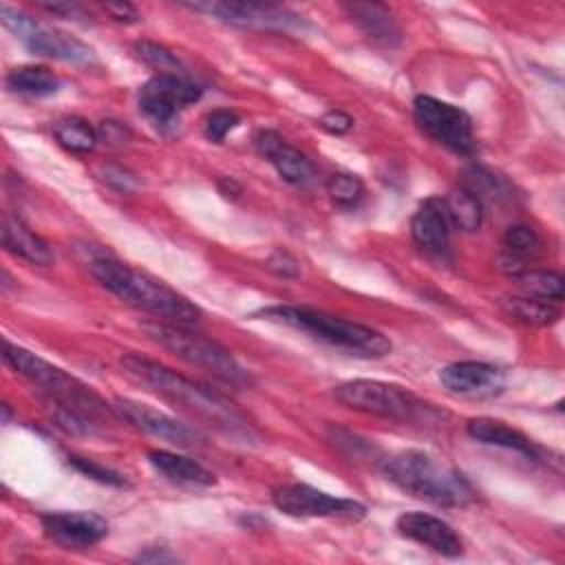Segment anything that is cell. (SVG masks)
I'll return each mask as SVG.
<instances>
[{
  "mask_svg": "<svg viewBox=\"0 0 565 565\" xmlns=\"http://www.w3.org/2000/svg\"><path fill=\"white\" fill-rule=\"evenodd\" d=\"M254 146L258 154L265 157L287 183L307 188L316 181L318 174L311 159L296 146L287 143L276 130H260L254 139Z\"/></svg>",
  "mask_w": 565,
  "mask_h": 565,
  "instance_id": "2e32d148",
  "label": "cell"
},
{
  "mask_svg": "<svg viewBox=\"0 0 565 565\" xmlns=\"http://www.w3.org/2000/svg\"><path fill=\"white\" fill-rule=\"evenodd\" d=\"M2 358L22 377L33 382L42 391H46L57 402L60 408L77 413V415H82L86 419H90L93 415L106 411L104 404L99 402V397L93 391H88L75 377H71L62 369L53 366L51 362L42 360L40 355H35V353H31V351H26L22 347H15V344L4 340Z\"/></svg>",
  "mask_w": 565,
  "mask_h": 565,
  "instance_id": "8992f818",
  "label": "cell"
},
{
  "mask_svg": "<svg viewBox=\"0 0 565 565\" xmlns=\"http://www.w3.org/2000/svg\"><path fill=\"white\" fill-rule=\"evenodd\" d=\"M384 475L406 494L441 508H463L477 497L470 481L457 468L424 450H404L388 457Z\"/></svg>",
  "mask_w": 565,
  "mask_h": 565,
  "instance_id": "3957f363",
  "label": "cell"
},
{
  "mask_svg": "<svg viewBox=\"0 0 565 565\" xmlns=\"http://www.w3.org/2000/svg\"><path fill=\"white\" fill-rule=\"evenodd\" d=\"M466 430L472 439L488 444V446H499V448H508L514 452H521L530 459H536L539 448L534 446V441L530 437H525L521 430L508 426L501 419H492V417H475L466 424Z\"/></svg>",
  "mask_w": 565,
  "mask_h": 565,
  "instance_id": "44dd1931",
  "label": "cell"
},
{
  "mask_svg": "<svg viewBox=\"0 0 565 565\" xmlns=\"http://www.w3.org/2000/svg\"><path fill=\"white\" fill-rule=\"evenodd\" d=\"M413 241L426 252H446L450 243V218L444 207V199H426L411 218Z\"/></svg>",
  "mask_w": 565,
  "mask_h": 565,
  "instance_id": "ac0fdd59",
  "label": "cell"
},
{
  "mask_svg": "<svg viewBox=\"0 0 565 565\" xmlns=\"http://www.w3.org/2000/svg\"><path fill=\"white\" fill-rule=\"evenodd\" d=\"M267 267H269V269H274L278 276H285V278L298 276V271H300L298 260H296L291 254L282 252V249H278V252H274V254L269 256Z\"/></svg>",
  "mask_w": 565,
  "mask_h": 565,
  "instance_id": "e575fe53",
  "label": "cell"
},
{
  "mask_svg": "<svg viewBox=\"0 0 565 565\" xmlns=\"http://www.w3.org/2000/svg\"><path fill=\"white\" fill-rule=\"evenodd\" d=\"M40 9L53 13V15H62V18H68V20H82L86 18L84 9L75 2H40Z\"/></svg>",
  "mask_w": 565,
  "mask_h": 565,
  "instance_id": "8d00e7d4",
  "label": "cell"
},
{
  "mask_svg": "<svg viewBox=\"0 0 565 565\" xmlns=\"http://www.w3.org/2000/svg\"><path fill=\"white\" fill-rule=\"evenodd\" d=\"M344 11L371 42L380 46L399 44L402 29L388 7L380 2H349L344 4Z\"/></svg>",
  "mask_w": 565,
  "mask_h": 565,
  "instance_id": "d6986e66",
  "label": "cell"
},
{
  "mask_svg": "<svg viewBox=\"0 0 565 565\" xmlns=\"http://www.w3.org/2000/svg\"><path fill=\"white\" fill-rule=\"evenodd\" d=\"M413 117L419 130L439 146L455 154H475L477 139L472 119L459 106L435 99L430 95H417L413 102Z\"/></svg>",
  "mask_w": 565,
  "mask_h": 565,
  "instance_id": "9c48e42d",
  "label": "cell"
},
{
  "mask_svg": "<svg viewBox=\"0 0 565 565\" xmlns=\"http://www.w3.org/2000/svg\"><path fill=\"white\" fill-rule=\"evenodd\" d=\"M274 505L289 516H340L358 521L366 514V508L353 499L331 497L305 483H285L271 492Z\"/></svg>",
  "mask_w": 565,
  "mask_h": 565,
  "instance_id": "30bf717a",
  "label": "cell"
},
{
  "mask_svg": "<svg viewBox=\"0 0 565 565\" xmlns=\"http://www.w3.org/2000/svg\"><path fill=\"white\" fill-rule=\"evenodd\" d=\"M106 181L113 188H117L119 192H130L135 188V179L126 170H121V168H108L106 170Z\"/></svg>",
  "mask_w": 565,
  "mask_h": 565,
  "instance_id": "74e56055",
  "label": "cell"
},
{
  "mask_svg": "<svg viewBox=\"0 0 565 565\" xmlns=\"http://www.w3.org/2000/svg\"><path fill=\"white\" fill-rule=\"evenodd\" d=\"M558 302L534 298V296H512L503 300V309L519 322L525 324H552L558 320L561 311L556 307Z\"/></svg>",
  "mask_w": 565,
  "mask_h": 565,
  "instance_id": "d4e9b609",
  "label": "cell"
},
{
  "mask_svg": "<svg viewBox=\"0 0 565 565\" xmlns=\"http://www.w3.org/2000/svg\"><path fill=\"white\" fill-rule=\"evenodd\" d=\"M137 561H139V563H177L179 556L172 554V552H168L166 547H161V550L148 547L146 552H141V554L137 556Z\"/></svg>",
  "mask_w": 565,
  "mask_h": 565,
  "instance_id": "f35d334b",
  "label": "cell"
},
{
  "mask_svg": "<svg viewBox=\"0 0 565 565\" xmlns=\"http://www.w3.org/2000/svg\"><path fill=\"white\" fill-rule=\"evenodd\" d=\"M258 316L289 324L298 331H305L331 347H338L342 351H349L353 355H362V358H384L391 353V340L353 320H344L318 309H309V307H289V305H276V307H267L260 309Z\"/></svg>",
  "mask_w": 565,
  "mask_h": 565,
  "instance_id": "277c9868",
  "label": "cell"
},
{
  "mask_svg": "<svg viewBox=\"0 0 565 565\" xmlns=\"http://www.w3.org/2000/svg\"><path fill=\"white\" fill-rule=\"evenodd\" d=\"M148 461L157 472H161L166 479L174 483H188V486H212L216 483V477L201 466L199 461L170 452V450H150Z\"/></svg>",
  "mask_w": 565,
  "mask_h": 565,
  "instance_id": "7402d4cb",
  "label": "cell"
},
{
  "mask_svg": "<svg viewBox=\"0 0 565 565\" xmlns=\"http://www.w3.org/2000/svg\"><path fill=\"white\" fill-rule=\"evenodd\" d=\"M7 86L18 95L46 97V95H53L57 90L60 79L49 66L26 64V66H18V68L9 71Z\"/></svg>",
  "mask_w": 565,
  "mask_h": 565,
  "instance_id": "603a6c76",
  "label": "cell"
},
{
  "mask_svg": "<svg viewBox=\"0 0 565 565\" xmlns=\"http://www.w3.org/2000/svg\"><path fill=\"white\" fill-rule=\"evenodd\" d=\"M113 411L126 419L130 426L139 428L141 433L146 435H152L157 439H163L168 444H174V446H181V448H190V446H196L203 437L199 430L190 428L188 424L161 413V411H154L150 408L148 404H141V402H135V399H115V406Z\"/></svg>",
  "mask_w": 565,
  "mask_h": 565,
  "instance_id": "5bb4252c",
  "label": "cell"
},
{
  "mask_svg": "<svg viewBox=\"0 0 565 565\" xmlns=\"http://www.w3.org/2000/svg\"><path fill=\"white\" fill-rule=\"evenodd\" d=\"M503 245H505L508 254H512L521 260L534 258L543 249L541 236L530 225H510L503 236Z\"/></svg>",
  "mask_w": 565,
  "mask_h": 565,
  "instance_id": "4dcf8cb0",
  "label": "cell"
},
{
  "mask_svg": "<svg viewBox=\"0 0 565 565\" xmlns=\"http://www.w3.org/2000/svg\"><path fill=\"white\" fill-rule=\"evenodd\" d=\"M338 402L353 411L397 419V422H426L437 411L417 399L411 391L382 380H351L335 388Z\"/></svg>",
  "mask_w": 565,
  "mask_h": 565,
  "instance_id": "52a82bcc",
  "label": "cell"
},
{
  "mask_svg": "<svg viewBox=\"0 0 565 565\" xmlns=\"http://www.w3.org/2000/svg\"><path fill=\"white\" fill-rule=\"evenodd\" d=\"M439 382L461 397H492L503 391L505 375L499 366L477 360L446 364L439 371Z\"/></svg>",
  "mask_w": 565,
  "mask_h": 565,
  "instance_id": "9a60e30c",
  "label": "cell"
},
{
  "mask_svg": "<svg viewBox=\"0 0 565 565\" xmlns=\"http://www.w3.org/2000/svg\"><path fill=\"white\" fill-rule=\"evenodd\" d=\"M2 245L13 256H20L33 265H49L53 260V252L20 216L4 214L2 218Z\"/></svg>",
  "mask_w": 565,
  "mask_h": 565,
  "instance_id": "ffe728a7",
  "label": "cell"
},
{
  "mask_svg": "<svg viewBox=\"0 0 565 565\" xmlns=\"http://www.w3.org/2000/svg\"><path fill=\"white\" fill-rule=\"evenodd\" d=\"M395 527L404 539L426 545L441 556H459L463 552L459 534L439 516L426 512H404L397 516Z\"/></svg>",
  "mask_w": 565,
  "mask_h": 565,
  "instance_id": "e0dca14e",
  "label": "cell"
},
{
  "mask_svg": "<svg viewBox=\"0 0 565 565\" xmlns=\"http://www.w3.org/2000/svg\"><path fill=\"white\" fill-rule=\"evenodd\" d=\"M102 135L106 137V141H124V126L117 124V121H104L102 124Z\"/></svg>",
  "mask_w": 565,
  "mask_h": 565,
  "instance_id": "ab89813d",
  "label": "cell"
},
{
  "mask_svg": "<svg viewBox=\"0 0 565 565\" xmlns=\"http://www.w3.org/2000/svg\"><path fill=\"white\" fill-rule=\"evenodd\" d=\"M327 194L338 207L351 210L364 199V183L358 174L338 172L327 181Z\"/></svg>",
  "mask_w": 565,
  "mask_h": 565,
  "instance_id": "83f0119b",
  "label": "cell"
},
{
  "mask_svg": "<svg viewBox=\"0 0 565 565\" xmlns=\"http://www.w3.org/2000/svg\"><path fill=\"white\" fill-rule=\"evenodd\" d=\"M53 135L60 141V146H64L66 150L77 152V154H86L97 146V130L79 117L60 119L53 126Z\"/></svg>",
  "mask_w": 565,
  "mask_h": 565,
  "instance_id": "484cf974",
  "label": "cell"
},
{
  "mask_svg": "<svg viewBox=\"0 0 565 565\" xmlns=\"http://www.w3.org/2000/svg\"><path fill=\"white\" fill-rule=\"evenodd\" d=\"M196 11H205L223 22L238 24V26H256V29H276V31H289L305 26V20H300L296 13L265 2H192L190 4Z\"/></svg>",
  "mask_w": 565,
  "mask_h": 565,
  "instance_id": "7c38bea8",
  "label": "cell"
},
{
  "mask_svg": "<svg viewBox=\"0 0 565 565\" xmlns=\"http://www.w3.org/2000/svg\"><path fill=\"white\" fill-rule=\"evenodd\" d=\"M446 214L450 218V225H457L463 232H477L483 221V201L472 194L468 188L452 190L444 199Z\"/></svg>",
  "mask_w": 565,
  "mask_h": 565,
  "instance_id": "cb8c5ba5",
  "label": "cell"
},
{
  "mask_svg": "<svg viewBox=\"0 0 565 565\" xmlns=\"http://www.w3.org/2000/svg\"><path fill=\"white\" fill-rule=\"evenodd\" d=\"M201 97V88L183 75L157 73L139 90L141 113L157 126L174 121L181 108L194 104Z\"/></svg>",
  "mask_w": 565,
  "mask_h": 565,
  "instance_id": "8fae6325",
  "label": "cell"
},
{
  "mask_svg": "<svg viewBox=\"0 0 565 565\" xmlns=\"http://www.w3.org/2000/svg\"><path fill=\"white\" fill-rule=\"evenodd\" d=\"M135 53H137V57H139L146 66H150V68H154V71H159V73L181 75V73H179V71L183 68L181 60H179L170 49H166L163 44L141 40V42L135 44Z\"/></svg>",
  "mask_w": 565,
  "mask_h": 565,
  "instance_id": "f1b7e54d",
  "label": "cell"
},
{
  "mask_svg": "<svg viewBox=\"0 0 565 565\" xmlns=\"http://www.w3.org/2000/svg\"><path fill=\"white\" fill-rule=\"evenodd\" d=\"M104 11L117 20V22H124V24H135L139 22V11L130 4V2H106L104 4Z\"/></svg>",
  "mask_w": 565,
  "mask_h": 565,
  "instance_id": "d590c367",
  "label": "cell"
},
{
  "mask_svg": "<svg viewBox=\"0 0 565 565\" xmlns=\"http://www.w3.org/2000/svg\"><path fill=\"white\" fill-rule=\"evenodd\" d=\"M148 335L159 342L163 349L181 358L183 362L199 366L214 375L216 380L232 384V386H249L252 377L249 373L238 364V360L216 340L190 331V327L181 324H168V322H146L143 324Z\"/></svg>",
  "mask_w": 565,
  "mask_h": 565,
  "instance_id": "5b68a950",
  "label": "cell"
},
{
  "mask_svg": "<svg viewBox=\"0 0 565 565\" xmlns=\"http://www.w3.org/2000/svg\"><path fill=\"white\" fill-rule=\"evenodd\" d=\"M0 20L2 24L35 55H44V57H53V60H62V62H71V64H82V66H90L97 62L95 51L90 46H86L84 42H79L77 38L44 26L40 22H35L31 15L11 9L9 4L0 7Z\"/></svg>",
  "mask_w": 565,
  "mask_h": 565,
  "instance_id": "ba28073f",
  "label": "cell"
},
{
  "mask_svg": "<svg viewBox=\"0 0 565 565\" xmlns=\"http://www.w3.org/2000/svg\"><path fill=\"white\" fill-rule=\"evenodd\" d=\"M40 523L44 534L66 550L93 547L108 534V521L97 512L86 510L46 512L40 516Z\"/></svg>",
  "mask_w": 565,
  "mask_h": 565,
  "instance_id": "4fadbf2b",
  "label": "cell"
},
{
  "mask_svg": "<svg viewBox=\"0 0 565 565\" xmlns=\"http://www.w3.org/2000/svg\"><path fill=\"white\" fill-rule=\"evenodd\" d=\"M320 128H324L331 135H344V132H349L353 128V119L344 110H335L333 108V110H327L320 117Z\"/></svg>",
  "mask_w": 565,
  "mask_h": 565,
  "instance_id": "836d02e7",
  "label": "cell"
},
{
  "mask_svg": "<svg viewBox=\"0 0 565 565\" xmlns=\"http://www.w3.org/2000/svg\"><path fill=\"white\" fill-rule=\"evenodd\" d=\"M238 124H241V117H238L234 110L218 108V110H212V113L205 117L203 135H205L210 141L221 143Z\"/></svg>",
  "mask_w": 565,
  "mask_h": 565,
  "instance_id": "1f68e13d",
  "label": "cell"
},
{
  "mask_svg": "<svg viewBox=\"0 0 565 565\" xmlns=\"http://www.w3.org/2000/svg\"><path fill=\"white\" fill-rule=\"evenodd\" d=\"M527 296L561 302L563 300V276L545 269H525L514 278Z\"/></svg>",
  "mask_w": 565,
  "mask_h": 565,
  "instance_id": "4316f807",
  "label": "cell"
},
{
  "mask_svg": "<svg viewBox=\"0 0 565 565\" xmlns=\"http://www.w3.org/2000/svg\"><path fill=\"white\" fill-rule=\"evenodd\" d=\"M121 369L135 382L148 386L163 399L172 402L174 406L190 413L192 417L210 424L218 433L234 439H243V441H249L256 437V430L249 424V419L236 408L232 399H227L218 391L205 384H199L194 380H188L177 371L137 353L124 355Z\"/></svg>",
  "mask_w": 565,
  "mask_h": 565,
  "instance_id": "6da1fadb",
  "label": "cell"
},
{
  "mask_svg": "<svg viewBox=\"0 0 565 565\" xmlns=\"http://www.w3.org/2000/svg\"><path fill=\"white\" fill-rule=\"evenodd\" d=\"M466 177H468V179H466V185H463V188H468V190H470L472 194H477L481 201H483L486 196H488V199H508V196H510L508 183H505L501 177H497L494 172H490V170H486V168H481V166L470 168Z\"/></svg>",
  "mask_w": 565,
  "mask_h": 565,
  "instance_id": "f546056e",
  "label": "cell"
},
{
  "mask_svg": "<svg viewBox=\"0 0 565 565\" xmlns=\"http://www.w3.org/2000/svg\"><path fill=\"white\" fill-rule=\"evenodd\" d=\"M68 463L77 470V472H82V475H86V477H90V479H95V481H99V483H106V486H126V479L119 475V472H115V470H110V468H106V466H99L97 461H93V459H84V457H68Z\"/></svg>",
  "mask_w": 565,
  "mask_h": 565,
  "instance_id": "d6a6232c",
  "label": "cell"
},
{
  "mask_svg": "<svg viewBox=\"0 0 565 565\" xmlns=\"http://www.w3.org/2000/svg\"><path fill=\"white\" fill-rule=\"evenodd\" d=\"M88 267L93 278L104 289L115 294L126 305L154 316V320L159 322L192 327L201 318V309L183 294H179L163 280L132 269L117 258L99 256L93 258Z\"/></svg>",
  "mask_w": 565,
  "mask_h": 565,
  "instance_id": "7a4b0ae2",
  "label": "cell"
}]
</instances>
